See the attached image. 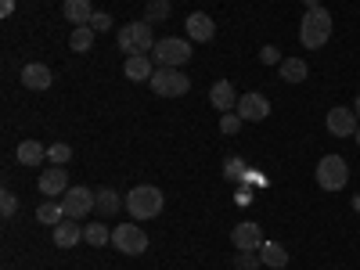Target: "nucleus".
Masks as SVG:
<instances>
[{
    "label": "nucleus",
    "mask_w": 360,
    "mask_h": 270,
    "mask_svg": "<svg viewBox=\"0 0 360 270\" xmlns=\"http://www.w3.org/2000/svg\"><path fill=\"white\" fill-rule=\"evenodd\" d=\"M169 11H173V4L169 0H148V8H144V22H162V18H169Z\"/></svg>",
    "instance_id": "obj_26"
},
{
    "label": "nucleus",
    "mask_w": 360,
    "mask_h": 270,
    "mask_svg": "<svg viewBox=\"0 0 360 270\" xmlns=\"http://www.w3.org/2000/svg\"><path fill=\"white\" fill-rule=\"evenodd\" d=\"M263 259H259V252H238V259H234V270H256Z\"/></svg>",
    "instance_id": "obj_31"
},
{
    "label": "nucleus",
    "mask_w": 360,
    "mask_h": 270,
    "mask_svg": "<svg viewBox=\"0 0 360 270\" xmlns=\"http://www.w3.org/2000/svg\"><path fill=\"white\" fill-rule=\"evenodd\" d=\"M184 29H188V40H195V44H209V40L217 37V22L209 18L205 11H191L188 22H184Z\"/></svg>",
    "instance_id": "obj_12"
},
{
    "label": "nucleus",
    "mask_w": 360,
    "mask_h": 270,
    "mask_svg": "<svg viewBox=\"0 0 360 270\" xmlns=\"http://www.w3.org/2000/svg\"><path fill=\"white\" fill-rule=\"evenodd\" d=\"M115 44H119V51H127V58L130 54H152L155 51V33H152V22H130V25H123L115 33Z\"/></svg>",
    "instance_id": "obj_2"
},
{
    "label": "nucleus",
    "mask_w": 360,
    "mask_h": 270,
    "mask_svg": "<svg viewBox=\"0 0 360 270\" xmlns=\"http://www.w3.org/2000/svg\"><path fill=\"white\" fill-rule=\"evenodd\" d=\"M148 86H152L159 98H184L191 90V76H184L180 69H169V65H155Z\"/></svg>",
    "instance_id": "obj_4"
},
{
    "label": "nucleus",
    "mask_w": 360,
    "mask_h": 270,
    "mask_svg": "<svg viewBox=\"0 0 360 270\" xmlns=\"http://www.w3.org/2000/svg\"><path fill=\"white\" fill-rule=\"evenodd\" d=\"M303 4H307V11H310V8H321V0H303Z\"/></svg>",
    "instance_id": "obj_35"
},
{
    "label": "nucleus",
    "mask_w": 360,
    "mask_h": 270,
    "mask_svg": "<svg viewBox=\"0 0 360 270\" xmlns=\"http://www.w3.org/2000/svg\"><path fill=\"white\" fill-rule=\"evenodd\" d=\"M90 29H94V33H108V25H112V15L108 11H94L90 15V22H86Z\"/></svg>",
    "instance_id": "obj_32"
},
{
    "label": "nucleus",
    "mask_w": 360,
    "mask_h": 270,
    "mask_svg": "<svg viewBox=\"0 0 360 270\" xmlns=\"http://www.w3.org/2000/svg\"><path fill=\"white\" fill-rule=\"evenodd\" d=\"M112 245L123 256H141V252H148V234L137 224H119V227H112Z\"/></svg>",
    "instance_id": "obj_7"
},
{
    "label": "nucleus",
    "mask_w": 360,
    "mask_h": 270,
    "mask_svg": "<svg viewBox=\"0 0 360 270\" xmlns=\"http://www.w3.org/2000/svg\"><path fill=\"white\" fill-rule=\"evenodd\" d=\"M94 37H98V33H94L90 25H76L72 37H69V47H72L76 54H86L90 47H94Z\"/></svg>",
    "instance_id": "obj_22"
},
{
    "label": "nucleus",
    "mask_w": 360,
    "mask_h": 270,
    "mask_svg": "<svg viewBox=\"0 0 360 270\" xmlns=\"http://www.w3.org/2000/svg\"><path fill=\"white\" fill-rule=\"evenodd\" d=\"M259 259H263L266 266H274V270L288 266V252H285L281 245H274V242H263V249H259Z\"/></svg>",
    "instance_id": "obj_25"
},
{
    "label": "nucleus",
    "mask_w": 360,
    "mask_h": 270,
    "mask_svg": "<svg viewBox=\"0 0 360 270\" xmlns=\"http://www.w3.org/2000/svg\"><path fill=\"white\" fill-rule=\"evenodd\" d=\"M37 220H40V224H47V227H58V224L69 220V217H65L62 202H44V205L37 209Z\"/></svg>",
    "instance_id": "obj_23"
},
{
    "label": "nucleus",
    "mask_w": 360,
    "mask_h": 270,
    "mask_svg": "<svg viewBox=\"0 0 360 270\" xmlns=\"http://www.w3.org/2000/svg\"><path fill=\"white\" fill-rule=\"evenodd\" d=\"M51 83H54V72H51L44 62L22 65V86H25V90H51Z\"/></svg>",
    "instance_id": "obj_14"
},
{
    "label": "nucleus",
    "mask_w": 360,
    "mask_h": 270,
    "mask_svg": "<svg viewBox=\"0 0 360 270\" xmlns=\"http://www.w3.org/2000/svg\"><path fill=\"white\" fill-rule=\"evenodd\" d=\"M278 72H281L285 83H303V79H310V65L303 62V58H285V62L278 65Z\"/></svg>",
    "instance_id": "obj_18"
},
{
    "label": "nucleus",
    "mask_w": 360,
    "mask_h": 270,
    "mask_svg": "<svg viewBox=\"0 0 360 270\" xmlns=\"http://www.w3.org/2000/svg\"><path fill=\"white\" fill-rule=\"evenodd\" d=\"M191 40H180V37H166L155 44L152 51V62L155 65H169V69H180V65H188L191 62Z\"/></svg>",
    "instance_id": "obj_6"
},
{
    "label": "nucleus",
    "mask_w": 360,
    "mask_h": 270,
    "mask_svg": "<svg viewBox=\"0 0 360 270\" xmlns=\"http://www.w3.org/2000/svg\"><path fill=\"white\" fill-rule=\"evenodd\" d=\"M123 205H127V198H119V191H112V188H101V191H98V213H101L105 220H112Z\"/></svg>",
    "instance_id": "obj_20"
},
{
    "label": "nucleus",
    "mask_w": 360,
    "mask_h": 270,
    "mask_svg": "<svg viewBox=\"0 0 360 270\" xmlns=\"http://www.w3.org/2000/svg\"><path fill=\"white\" fill-rule=\"evenodd\" d=\"M83 242V231H79V220H62L54 227V245L58 249H76Z\"/></svg>",
    "instance_id": "obj_17"
},
{
    "label": "nucleus",
    "mask_w": 360,
    "mask_h": 270,
    "mask_svg": "<svg viewBox=\"0 0 360 270\" xmlns=\"http://www.w3.org/2000/svg\"><path fill=\"white\" fill-rule=\"evenodd\" d=\"M224 173H227L231 180H245V176H249V169H245L242 159H227V162H224Z\"/></svg>",
    "instance_id": "obj_30"
},
{
    "label": "nucleus",
    "mask_w": 360,
    "mask_h": 270,
    "mask_svg": "<svg viewBox=\"0 0 360 270\" xmlns=\"http://www.w3.org/2000/svg\"><path fill=\"white\" fill-rule=\"evenodd\" d=\"M259 62H263V65H281L285 58H281V51H278L274 44H266V47L259 51Z\"/></svg>",
    "instance_id": "obj_33"
},
{
    "label": "nucleus",
    "mask_w": 360,
    "mask_h": 270,
    "mask_svg": "<svg viewBox=\"0 0 360 270\" xmlns=\"http://www.w3.org/2000/svg\"><path fill=\"white\" fill-rule=\"evenodd\" d=\"M15 155H18V162H22V166H40V162L47 159V148H44L40 141H22Z\"/></svg>",
    "instance_id": "obj_19"
},
{
    "label": "nucleus",
    "mask_w": 360,
    "mask_h": 270,
    "mask_svg": "<svg viewBox=\"0 0 360 270\" xmlns=\"http://www.w3.org/2000/svg\"><path fill=\"white\" fill-rule=\"evenodd\" d=\"M127 209L134 220H152L162 213V191L152 184H137L134 191H127Z\"/></svg>",
    "instance_id": "obj_3"
},
{
    "label": "nucleus",
    "mask_w": 360,
    "mask_h": 270,
    "mask_svg": "<svg viewBox=\"0 0 360 270\" xmlns=\"http://www.w3.org/2000/svg\"><path fill=\"white\" fill-rule=\"evenodd\" d=\"M353 112H356V119H360V94H356V101H353Z\"/></svg>",
    "instance_id": "obj_37"
},
{
    "label": "nucleus",
    "mask_w": 360,
    "mask_h": 270,
    "mask_svg": "<svg viewBox=\"0 0 360 270\" xmlns=\"http://www.w3.org/2000/svg\"><path fill=\"white\" fill-rule=\"evenodd\" d=\"M353 141H356V144H360V127H356V134H353Z\"/></svg>",
    "instance_id": "obj_38"
},
{
    "label": "nucleus",
    "mask_w": 360,
    "mask_h": 270,
    "mask_svg": "<svg viewBox=\"0 0 360 270\" xmlns=\"http://www.w3.org/2000/svg\"><path fill=\"white\" fill-rule=\"evenodd\" d=\"M231 245H234L238 252H259V249H263V231H259V224H252V220L234 224Z\"/></svg>",
    "instance_id": "obj_9"
},
{
    "label": "nucleus",
    "mask_w": 360,
    "mask_h": 270,
    "mask_svg": "<svg viewBox=\"0 0 360 270\" xmlns=\"http://www.w3.org/2000/svg\"><path fill=\"white\" fill-rule=\"evenodd\" d=\"M317 188L321 191H342L349 184V162L342 155H324L317 162Z\"/></svg>",
    "instance_id": "obj_5"
},
{
    "label": "nucleus",
    "mask_w": 360,
    "mask_h": 270,
    "mask_svg": "<svg viewBox=\"0 0 360 270\" xmlns=\"http://www.w3.org/2000/svg\"><path fill=\"white\" fill-rule=\"evenodd\" d=\"M152 72H155V65H152V58H148V54H130L127 65H123V76L134 79V83H148Z\"/></svg>",
    "instance_id": "obj_16"
},
{
    "label": "nucleus",
    "mask_w": 360,
    "mask_h": 270,
    "mask_svg": "<svg viewBox=\"0 0 360 270\" xmlns=\"http://www.w3.org/2000/svg\"><path fill=\"white\" fill-rule=\"evenodd\" d=\"M328 37H332V15H328V8H310L303 15V22H299V44L307 51H317L328 44Z\"/></svg>",
    "instance_id": "obj_1"
},
{
    "label": "nucleus",
    "mask_w": 360,
    "mask_h": 270,
    "mask_svg": "<svg viewBox=\"0 0 360 270\" xmlns=\"http://www.w3.org/2000/svg\"><path fill=\"white\" fill-rule=\"evenodd\" d=\"M324 127L332 137H353L356 134V112L346 108V105H335V108H328V119H324Z\"/></svg>",
    "instance_id": "obj_10"
},
{
    "label": "nucleus",
    "mask_w": 360,
    "mask_h": 270,
    "mask_svg": "<svg viewBox=\"0 0 360 270\" xmlns=\"http://www.w3.org/2000/svg\"><path fill=\"white\" fill-rule=\"evenodd\" d=\"M209 105H213V108H220V115H224V112H234V105H238V94H234L231 79H217L213 86H209Z\"/></svg>",
    "instance_id": "obj_15"
},
{
    "label": "nucleus",
    "mask_w": 360,
    "mask_h": 270,
    "mask_svg": "<svg viewBox=\"0 0 360 270\" xmlns=\"http://www.w3.org/2000/svg\"><path fill=\"white\" fill-rule=\"evenodd\" d=\"M11 11H15V0H0V15L11 18Z\"/></svg>",
    "instance_id": "obj_34"
},
{
    "label": "nucleus",
    "mask_w": 360,
    "mask_h": 270,
    "mask_svg": "<svg viewBox=\"0 0 360 270\" xmlns=\"http://www.w3.org/2000/svg\"><path fill=\"white\" fill-rule=\"evenodd\" d=\"M47 159H51L54 166H65V162L72 159V148H69L65 141H58V144H51V148H47Z\"/></svg>",
    "instance_id": "obj_27"
},
{
    "label": "nucleus",
    "mask_w": 360,
    "mask_h": 270,
    "mask_svg": "<svg viewBox=\"0 0 360 270\" xmlns=\"http://www.w3.org/2000/svg\"><path fill=\"white\" fill-rule=\"evenodd\" d=\"M62 209H65V217L69 220H83V217H90L98 209V191H90V188H69L65 195H62Z\"/></svg>",
    "instance_id": "obj_8"
},
{
    "label": "nucleus",
    "mask_w": 360,
    "mask_h": 270,
    "mask_svg": "<svg viewBox=\"0 0 360 270\" xmlns=\"http://www.w3.org/2000/svg\"><path fill=\"white\" fill-rule=\"evenodd\" d=\"M37 188H40V195H65L69 191V169L65 166H51V169H44L40 173V180H37Z\"/></svg>",
    "instance_id": "obj_13"
},
{
    "label": "nucleus",
    "mask_w": 360,
    "mask_h": 270,
    "mask_svg": "<svg viewBox=\"0 0 360 270\" xmlns=\"http://www.w3.org/2000/svg\"><path fill=\"white\" fill-rule=\"evenodd\" d=\"M15 209H18V198H15L11 191H0V217L11 220V217H15Z\"/></svg>",
    "instance_id": "obj_29"
},
{
    "label": "nucleus",
    "mask_w": 360,
    "mask_h": 270,
    "mask_svg": "<svg viewBox=\"0 0 360 270\" xmlns=\"http://www.w3.org/2000/svg\"><path fill=\"white\" fill-rule=\"evenodd\" d=\"M234 112L242 115V123H263V119L270 115V101H266L263 94H256V90H249V94L238 98Z\"/></svg>",
    "instance_id": "obj_11"
},
{
    "label": "nucleus",
    "mask_w": 360,
    "mask_h": 270,
    "mask_svg": "<svg viewBox=\"0 0 360 270\" xmlns=\"http://www.w3.org/2000/svg\"><path fill=\"white\" fill-rule=\"evenodd\" d=\"M238 130H242V115H238V112H224L220 115V134L224 137H234Z\"/></svg>",
    "instance_id": "obj_28"
},
{
    "label": "nucleus",
    "mask_w": 360,
    "mask_h": 270,
    "mask_svg": "<svg viewBox=\"0 0 360 270\" xmlns=\"http://www.w3.org/2000/svg\"><path fill=\"white\" fill-rule=\"evenodd\" d=\"M83 242L94 245V249H105V245L112 242V231H108L105 224H86V227H83Z\"/></svg>",
    "instance_id": "obj_24"
},
{
    "label": "nucleus",
    "mask_w": 360,
    "mask_h": 270,
    "mask_svg": "<svg viewBox=\"0 0 360 270\" xmlns=\"http://www.w3.org/2000/svg\"><path fill=\"white\" fill-rule=\"evenodd\" d=\"M353 213H360V195H353Z\"/></svg>",
    "instance_id": "obj_36"
},
{
    "label": "nucleus",
    "mask_w": 360,
    "mask_h": 270,
    "mask_svg": "<svg viewBox=\"0 0 360 270\" xmlns=\"http://www.w3.org/2000/svg\"><path fill=\"white\" fill-rule=\"evenodd\" d=\"M62 15H65L69 22H76V25H86L90 15H94V8H90V0H65Z\"/></svg>",
    "instance_id": "obj_21"
}]
</instances>
